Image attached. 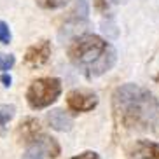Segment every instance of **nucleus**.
Instances as JSON below:
<instances>
[{
  "instance_id": "obj_1",
  "label": "nucleus",
  "mask_w": 159,
  "mask_h": 159,
  "mask_svg": "<svg viewBox=\"0 0 159 159\" xmlns=\"http://www.w3.org/2000/svg\"><path fill=\"white\" fill-rule=\"evenodd\" d=\"M117 121L131 129H154L159 126V102L154 94L136 84H124L114 91Z\"/></svg>"
},
{
  "instance_id": "obj_2",
  "label": "nucleus",
  "mask_w": 159,
  "mask_h": 159,
  "mask_svg": "<svg viewBox=\"0 0 159 159\" xmlns=\"http://www.w3.org/2000/svg\"><path fill=\"white\" fill-rule=\"evenodd\" d=\"M68 58L77 68L84 72L88 79H94L110 70L117 56L116 49L107 40L93 33H84L72 40Z\"/></svg>"
},
{
  "instance_id": "obj_3",
  "label": "nucleus",
  "mask_w": 159,
  "mask_h": 159,
  "mask_svg": "<svg viewBox=\"0 0 159 159\" xmlns=\"http://www.w3.org/2000/svg\"><path fill=\"white\" fill-rule=\"evenodd\" d=\"M61 94V80L56 77L35 79L26 89V102L30 108L42 110L56 102Z\"/></svg>"
},
{
  "instance_id": "obj_4",
  "label": "nucleus",
  "mask_w": 159,
  "mask_h": 159,
  "mask_svg": "<svg viewBox=\"0 0 159 159\" xmlns=\"http://www.w3.org/2000/svg\"><path fill=\"white\" fill-rule=\"evenodd\" d=\"M60 156V143L49 135H37L25 150L21 159H56Z\"/></svg>"
},
{
  "instance_id": "obj_5",
  "label": "nucleus",
  "mask_w": 159,
  "mask_h": 159,
  "mask_svg": "<svg viewBox=\"0 0 159 159\" xmlns=\"http://www.w3.org/2000/svg\"><path fill=\"white\" fill-rule=\"evenodd\" d=\"M98 105V96L88 89H72L66 94V107L74 112H91Z\"/></svg>"
},
{
  "instance_id": "obj_6",
  "label": "nucleus",
  "mask_w": 159,
  "mask_h": 159,
  "mask_svg": "<svg viewBox=\"0 0 159 159\" xmlns=\"http://www.w3.org/2000/svg\"><path fill=\"white\" fill-rule=\"evenodd\" d=\"M49 58H51V42L46 39L32 44L25 52V63L28 66H33V68L46 65Z\"/></svg>"
},
{
  "instance_id": "obj_7",
  "label": "nucleus",
  "mask_w": 159,
  "mask_h": 159,
  "mask_svg": "<svg viewBox=\"0 0 159 159\" xmlns=\"http://www.w3.org/2000/svg\"><path fill=\"white\" fill-rule=\"evenodd\" d=\"M133 157L136 159H159V143L149 140L136 142L133 147Z\"/></svg>"
},
{
  "instance_id": "obj_8",
  "label": "nucleus",
  "mask_w": 159,
  "mask_h": 159,
  "mask_svg": "<svg viewBox=\"0 0 159 159\" xmlns=\"http://www.w3.org/2000/svg\"><path fill=\"white\" fill-rule=\"evenodd\" d=\"M47 122H49V126L52 129L56 131H70L72 129V117L68 114H65L63 110L60 108H54L51 112L47 114Z\"/></svg>"
},
{
  "instance_id": "obj_9",
  "label": "nucleus",
  "mask_w": 159,
  "mask_h": 159,
  "mask_svg": "<svg viewBox=\"0 0 159 159\" xmlns=\"http://www.w3.org/2000/svg\"><path fill=\"white\" fill-rule=\"evenodd\" d=\"M37 135H40V126H39V121L28 117L25 121L19 122L18 126V138L21 142H32Z\"/></svg>"
},
{
  "instance_id": "obj_10",
  "label": "nucleus",
  "mask_w": 159,
  "mask_h": 159,
  "mask_svg": "<svg viewBox=\"0 0 159 159\" xmlns=\"http://www.w3.org/2000/svg\"><path fill=\"white\" fill-rule=\"evenodd\" d=\"M89 14V7L86 4V0H77L74 5V9L70 11V18L68 21H72L74 25H79L80 21H86Z\"/></svg>"
},
{
  "instance_id": "obj_11",
  "label": "nucleus",
  "mask_w": 159,
  "mask_h": 159,
  "mask_svg": "<svg viewBox=\"0 0 159 159\" xmlns=\"http://www.w3.org/2000/svg\"><path fill=\"white\" fill-rule=\"evenodd\" d=\"M16 107L14 105H0V133H4L5 124L14 117Z\"/></svg>"
},
{
  "instance_id": "obj_12",
  "label": "nucleus",
  "mask_w": 159,
  "mask_h": 159,
  "mask_svg": "<svg viewBox=\"0 0 159 159\" xmlns=\"http://www.w3.org/2000/svg\"><path fill=\"white\" fill-rule=\"evenodd\" d=\"M39 7L42 9H47V11H54V9H61L65 5L70 4V0H35Z\"/></svg>"
},
{
  "instance_id": "obj_13",
  "label": "nucleus",
  "mask_w": 159,
  "mask_h": 159,
  "mask_svg": "<svg viewBox=\"0 0 159 159\" xmlns=\"http://www.w3.org/2000/svg\"><path fill=\"white\" fill-rule=\"evenodd\" d=\"M16 63V58L12 54H4V52H0V72H7L11 70Z\"/></svg>"
},
{
  "instance_id": "obj_14",
  "label": "nucleus",
  "mask_w": 159,
  "mask_h": 159,
  "mask_svg": "<svg viewBox=\"0 0 159 159\" xmlns=\"http://www.w3.org/2000/svg\"><path fill=\"white\" fill-rule=\"evenodd\" d=\"M11 39H12V35H11L9 25L5 23V21H0V42L2 44H11Z\"/></svg>"
},
{
  "instance_id": "obj_15",
  "label": "nucleus",
  "mask_w": 159,
  "mask_h": 159,
  "mask_svg": "<svg viewBox=\"0 0 159 159\" xmlns=\"http://www.w3.org/2000/svg\"><path fill=\"white\" fill-rule=\"evenodd\" d=\"M70 159H100V156L94 152V150H86V152H82V154L79 156H74V157Z\"/></svg>"
},
{
  "instance_id": "obj_16",
  "label": "nucleus",
  "mask_w": 159,
  "mask_h": 159,
  "mask_svg": "<svg viewBox=\"0 0 159 159\" xmlns=\"http://www.w3.org/2000/svg\"><path fill=\"white\" fill-rule=\"evenodd\" d=\"M0 80L4 82V86H5V88H9V86H11V82H12V77H11V75L7 74V72H4V74H2V77H0Z\"/></svg>"
},
{
  "instance_id": "obj_17",
  "label": "nucleus",
  "mask_w": 159,
  "mask_h": 159,
  "mask_svg": "<svg viewBox=\"0 0 159 159\" xmlns=\"http://www.w3.org/2000/svg\"><path fill=\"white\" fill-rule=\"evenodd\" d=\"M94 5L98 11H105L107 9V0H94Z\"/></svg>"
},
{
  "instance_id": "obj_18",
  "label": "nucleus",
  "mask_w": 159,
  "mask_h": 159,
  "mask_svg": "<svg viewBox=\"0 0 159 159\" xmlns=\"http://www.w3.org/2000/svg\"><path fill=\"white\" fill-rule=\"evenodd\" d=\"M114 4H124V2H126V0H112Z\"/></svg>"
},
{
  "instance_id": "obj_19",
  "label": "nucleus",
  "mask_w": 159,
  "mask_h": 159,
  "mask_svg": "<svg viewBox=\"0 0 159 159\" xmlns=\"http://www.w3.org/2000/svg\"><path fill=\"white\" fill-rule=\"evenodd\" d=\"M157 82H159V75H157Z\"/></svg>"
}]
</instances>
